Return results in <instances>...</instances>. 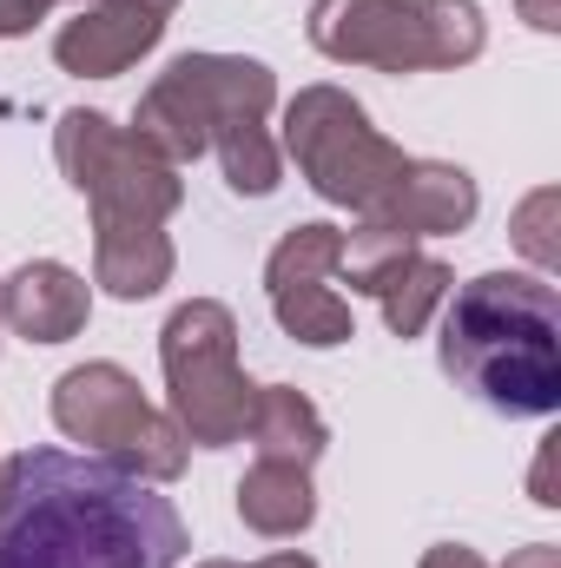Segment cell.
Masks as SVG:
<instances>
[{
	"label": "cell",
	"instance_id": "cell-8",
	"mask_svg": "<svg viewBox=\"0 0 561 568\" xmlns=\"http://www.w3.org/2000/svg\"><path fill=\"white\" fill-rule=\"evenodd\" d=\"M310 47L344 67H384V73H436L422 0H317L310 7Z\"/></svg>",
	"mask_w": 561,
	"mask_h": 568
},
{
	"label": "cell",
	"instance_id": "cell-13",
	"mask_svg": "<svg viewBox=\"0 0 561 568\" xmlns=\"http://www.w3.org/2000/svg\"><path fill=\"white\" fill-rule=\"evenodd\" d=\"M238 523L265 542L284 536H304L317 523V489H310V469L297 463H252L245 483H238Z\"/></svg>",
	"mask_w": 561,
	"mask_h": 568
},
{
	"label": "cell",
	"instance_id": "cell-27",
	"mask_svg": "<svg viewBox=\"0 0 561 568\" xmlns=\"http://www.w3.org/2000/svg\"><path fill=\"white\" fill-rule=\"evenodd\" d=\"M0 483H7V463H0Z\"/></svg>",
	"mask_w": 561,
	"mask_h": 568
},
{
	"label": "cell",
	"instance_id": "cell-18",
	"mask_svg": "<svg viewBox=\"0 0 561 568\" xmlns=\"http://www.w3.org/2000/svg\"><path fill=\"white\" fill-rule=\"evenodd\" d=\"M337 252H344V232L337 225H290L265 265V284L278 278H330L337 272Z\"/></svg>",
	"mask_w": 561,
	"mask_h": 568
},
{
	"label": "cell",
	"instance_id": "cell-10",
	"mask_svg": "<svg viewBox=\"0 0 561 568\" xmlns=\"http://www.w3.org/2000/svg\"><path fill=\"white\" fill-rule=\"evenodd\" d=\"M0 311H7V324L27 344H67V337L86 331L93 291H86L80 272H67L53 258H33V265H20L13 278L0 284Z\"/></svg>",
	"mask_w": 561,
	"mask_h": 568
},
{
	"label": "cell",
	"instance_id": "cell-22",
	"mask_svg": "<svg viewBox=\"0 0 561 568\" xmlns=\"http://www.w3.org/2000/svg\"><path fill=\"white\" fill-rule=\"evenodd\" d=\"M509 568H561V549L555 542H529L522 556H509Z\"/></svg>",
	"mask_w": 561,
	"mask_h": 568
},
{
	"label": "cell",
	"instance_id": "cell-19",
	"mask_svg": "<svg viewBox=\"0 0 561 568\" xmlns=\"http://www.w3.org/2000/svg\"><path fill=\"white\" fill-rule=\"evenodd\" d=\"M549 212H555V192H536V199L522 205V232H516V239H522V245H529L542 265L555 258V252H549V239H542V219H549Z\"/></svg>",
	"mask_w": 561,
	"mask_h": 568
},
{
	"label": "cell",
	"instance_id": "cell-14",
	"mask_svg": "<svg viewBox=\"0 0 561 568\" xmlns=\"http://www.w3.org/2000/svg\"><path fill=\"white\" fill-rule=\"evenodd\" d=\"M93 278L113 297L140 304L172 278V239L159 225H126V232H93Z\"/></svg>",
	"mask_w": 561,
	"mask_h": 568
},
{
	"label": "cell",
	"instance_id": "cell-28",
	"mask_svg": "<svg viewBox=\"0 0 561 568\" xmlns=\"http://www.w3.org/2000/svg\"><path fill=\"white\" fill-rule=\"evenodd\" d=\"M0 324H7V311H0Z\"/></svg>",
	"mask_w": 561,
	"mask_h": 568
},
{
	"label": "cell",
	"instance_id": "cell-5",
	"mask_svg": "<svg viewBox=\"0 0 561 568\" xmlns=\"http://www.w3.org/2000/svg\"><path fill=\"white\" fill-rule=\"evenodd\" d=\"M159 364H165V390H172V424L185 429V443H198V449L245 443V410H252L258 384H245V371H238V317L218 297H192L165 317Z\"/></svg>",
	"mask_w": 561,
	"mask_h": 568
},
{
	"label": "cell",
	"instance_id": "cell-16",
	"mask_svg": "<svg viewBox=\"0 0 561 568\" xmlns=\"http://www.w3.org/2000/svg\"><path fill=\"white\" fill-rule=\"evenodd\" d=\"M370 297L384 304V324L397 337H417L422 324L436 317V304L449 297V265L429 258V252H410V258H397L384 278L370 284Z\"/></svg>",
	"mask_w": 561,
	"mask_h": 568
},
{
	"label": "cell",
	"instance_id": "cell-15",
	"mask_svg": "<svg viewBox=\"0 0 561 568\" xmlns=\"http://www.w3.org/2000/svg\"><path fill=\"white\" fill-rule=\"evenodd\" d=\"M272 291V317L284 324V337L310 344V351H330V344H350L357 337V317H350V297H337L324 278H278Z\"/></svg>",
	"mask_w": 561,
	"mask_h": 568
},
{
	"label": "cell",
	"instance_id": "cell-9",
	"mask_svg": "<svg viewBox=\"0 0 561 568\" xmlns=\"http://www.w3.org/2000/svg\"><path fill=\"white\" fill-rule=\"evenodd\" d=\"M159 33H165V13L145 7V0H86L80 20L60 27L53 60H60L67 73H80V80H113V73H126L140 53L159 47Z\"/></svg>",
	"mask_w": 561,
	"mask_h": 568
},
{
	"label": "cell",
	"instance_id": "cell-12",
	"mask_svg": "<svg viewBox=\"0 0 561 568\" xmlns=\"http://www.w3.org/2000/svg\"><path fill=\"white\" fill-rule=\"evenodd\" d=\"M245 436H252L258 463H297V469H310V463L324 456V443H330V429H324V417H317V404H310L304 390H290V384H265V390H252Z\"/></svg>",
	"mask_w": 561,
	"mask_h": 568
},
{
	"label": "cell",
	"instance_id": "cell-25",
	"mask_svg": "<svg viewBox=\"0 0 561 568\" xmlns=\"http://www.w3.org/2000/svg\"><path fill=\"white\" fill-rule=\"evenodd\" d=\"M145 7H159V13H172V7H178V0H145Z\"/></svg>",
	"mask_w": 561,
	"mask_h": 568
},
{
	"label": "cell",
	"instance_id": "cell-4",
	"mask_svg": "<svg viewBox=\"0 0 561 568\" xmlns=\"http://www.w3.org/2000/svg\"><path fill=\"white\" fill-rule=\"evenodd\" d=\"M284 152L297 159V172L317 199L350 205L357 219H377L410 165V152L384 140L344 87H304L284 106Z\"/></svg>",
	"mask_w": 561,
	"mask_h": 568
},
{
	"label": "cell",
	"instance_id": "cell-2",
	"mask_svg": "<svg viewBox=\"0 0 561 568\" xmlns=\"http://www.w3.org/2000/svg\"><path fill=\"white\" fill-rule=\"evenodd\" d=\"M442 371L496 417L561 410V297L536 272H482L442 297Z\"/></svg>",
	"mask_w": 561,
	"mask_h": 568
},
{
	"label": "cell",
	"instance_id": "cell-3",
	"mask_svg": "<svg viewBox=\"0 0 561 568\" xmlns=\"http://www.w3.org/2000/svg\"><path fill=\"white\" fill-rule=\"evenodd\" d=\"M278 106V80L265 60L238 53H178L152 87H145L133 133H140L165 165H192L198 152H218L225 140L265 126Z\"/></svg>",
	"mask_w": 561,
	"mask_h": 568
},
{
	"label": "cell",
	"instance_id": "cell-7",
	"mask_svg": "<svg viewBox=\"0 0 561 568\" xmlns=\"http://www.w3.org/2000/svg\"><path fill=\"white\" fill-rule=\"evenodd\" d=\"M53 424L73 443H86L100 463L140 476V483H172L185 469V429L145 404L140 377L120 364H80L53 384Z\"/></svg>",
	"mask_w": 561,
	"mask_h": 568
},
{
	"label": "cell",
	"instance_id": "cell-11",
	"mask_svg": "<svg viewBox=\"0 0 561 568\" xmlns=\"http://www.w3.org/2000/svg\"><path fill=\"white\" fill-rule=\"evenodd\" d=\"M476 219V179L462 165H442V159H410L397 192L384 199L377 225H397L410 239H442V232H462Z\"/></svg>",
	"mask_w": 561,
	"mask_h": 568
},
{
	"label": "cell",
	"instance_id": "cell-20",
	"mask_svg": "<svg viewBox=\"0 0 561 568\" xmlns=\"http://www.w3.org/2000/svg\"><path fill=\"white\" fill-rule=\"evenodd\" d=\"M53 0H0V33H33V20H47Z\"/></svg>",
	"mask_w": 561,
	"mask_h": 568
},
{
	"label": "cell",
	"instance_id": "cell-1",
	"mask_svg": "<svg viewBox=\"0 0 561 568\" xmlns=\"http://www.w3.org/2000/svg\"><path fill=\"white\" fill-rule=\"evenodd\" d=\"M185 523L100 456L20 449L0 483V568H178Z\"/></svg>",
	"mask_w": 561,
	"mask_h": 568
},
{
	"label": "cell",
	"instance_id": "cell-23",
	"mask_svg": "<svg viewBox=\"0 0 561 568\" xmlns=\"http://www.w3.org/2000/svg\"><path fill=\"white\" fill-rule=\"evenodd\" d=\"M522 13H529V27H542V33H555V27H561L555 0H522Z\"/></svg>",
	"mask_w": 561,
	"mask_h": 568
},
{
	"label": "cell",
	"instance_id": "cell-6",
	"mask_svg": "<svg viewBox=\"0 0 561 568\" xmlns=\"http://www.w3.org/2000/svg\"><path fill=\"white\" fill-rule=\"evenodd\" d=\"M60 172L73 179V192H86L93 205V232H126V225H165L185 199L178 165H165L133 126H113L106 113H60L53 126Z\"/></svg>",
	"mask_w": 561,
	"mask_h": 568
},
{
	"label": "cell",
	"instance_id": "cell-17",
	"mask_svg": "<svg viewBox=\"0 0 561 568\" xmlns=\"http://www.w3.org/2000/svg\"><path fill=\"white\" fill-rule=\"evenodd\" d=\"M422 20H429V53L436 67H469L482 53V7L476 0H422Z\"/></svg>",
	"mask_w": 561,
	"mask_h": 568
},
{
	"label": "cell",
	"instance_id": "cell-21",
	"mask_svg": "<svg viewBox=\"0 0 561 568\" xmlns=\"http://www.w3.org/2000/svg\"><path fill=\"white\" fill-rule=\"evenodd\" d=\"M422 568H489V562H482L469 542H436V549L422 556Z\"/></svg>",
	"mask_w": 561,
	"mask_h": 568
},
{
	"label": "cell",
	"instance_id": "cell-24",
	"mask_svg": "<svg viewBox=\"0 0 561 568\" xmlns=\"http://www.w3.org/2000/svg\"><path fill=\"white\" fill-rule=\"evenodd\" d=\"M252 568H317L310 556H297V549H284V556H265V562H252Z\"/></svg>",
	"mask_w": 561,
	"mask_h": 568
},
{
	"label": "cell",
	"instance_id": "cell-26",
	"mask_svg": "<svg viewBox=\"0 0 561 568\" xmlns=\"http://www.w3.org/2000/svg\"><path fill=\"white\" fill-rule=\"evenodd\" d=\"M198 568H238V562H198Z\"/></svg>",
	"mask_w": 561,
	"mask_h": 568
}]
</instances>
